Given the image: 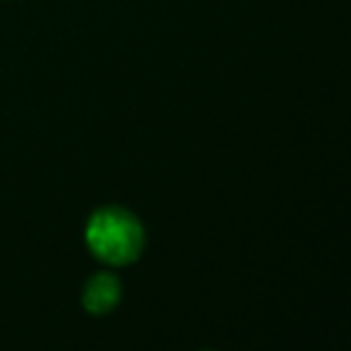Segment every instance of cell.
<instances>
[{"label": "cell", "mask_w": 351, "mask_h": 351, "mask_svg": "<svg viewBox=\"0 0 351 351\" xmlns=\"http://www.w3.org/2000/svg\"><path fill=\"white\" fill-rule=\"evenodd\" d=\"M146 234L139 217L125 208L93 213L86 225V244L96 258L110 265H127L139 258Z\"/></svg>", "instance_id": "6da1fadb"}, {"label": "cell", "mask_w": 351, "mask_h": 351, "mask_svg": "<svg viewBox=\"0 0 351 351\" xmlns=\"http://www.w3.org/2000/svg\"><path fill=\"white\" fill-rule=\"evenodd\" d=\"M120 282H117L115 275L110 273H101V275H93L91 280L86 282L84 287V308L93 315H103V313H110L117 304H120Z\"/></svg>", "instance_id": "7a4b0ae2"}]
</instances>
